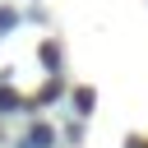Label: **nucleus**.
Instances as JSON below:
<instances>
[{
	"label": "nucleus",
	"mask_w": 148,
	"mask_h": 148,
	"mask_svg": "<svg viewBox=\"0 0 148 148\" xmlns=\"http://www.w3.org/2000/svg\"><path fill=\"white\" fill-rule=\"evenodd\" d=\"M42 65H46L51 74H60V46H56V42H42Z\"/></svg>",
	"instance_id": "obj_2"
},
{
	"label": "nucleus",
	"mask_w": 148,
	"mask_h": 148,
	"mask_svg": "<svg viewBox=\"0 0 148 148\" xmlns=\"http://www.w3.org/2000/svg\"><path fill=\"white\" fill-rule=\"evenodd\" d=\"M51 143H56V130H51V125H32L18 148H51Z\"/></svg>",
	"instance_id": "obj_1"
},
{
	"label": "nucleus",
	"mask_w": 148,
	"mask_h": 148,
	"mask_svg": "<svg viewBox=\"0 0 148 148\" xmlns=\"http://www.w3.org/2000/svg\"><path fill=\"white\" fill-rule=\"evenodd\" d=\"M60 92H65V83H60V74H51V79H46V88L37 92V102H56Z\"/></svg>",
	"instance_id": "obj_3"
},
{
	"label": "nucleus",
	"mask_w": 148,
	"mask_h": 148,
	"mask_svg": "<svg viewBox=\"0 0 148 148\" xmlns=\"http://www.w3.org/2000/svg\"><path fill=\"white\" fill-rule=\"evenodd\" d=\"M9 111H18V92L0 83V116H9Z\"/></svg>",
	"instance_id": "obj_4"
},
{
	"label": "nucleus",
	"mask_w": 148,
	"mask_h": 148,
	"mask_svg": "<svg viewBox=\"0 0 148 148\" xmlns=\"http://www.w3.org/2000/svg\"><path fill=\"white\" fill-rule=\"evenodd\" d=\"M74 106H79V116H88V111H92V92L79 88V92H74Z\"/></svg>",
	"instance_id": "obj_5"
},
{
	"label": "nucleus",
	"mask_w": 148,
	"mask_h": 148,
	"mask_svg": "<svg viewBox=\"0 0 148 148\" xmlns=\"http://www.w3.org/2000/svg\"><path fill=\"white\" fill-rule=\"evenodd\" d=\"M14 28V9H0V32H9Z\"/></svg>",
	"instance_id": "obj_6"
},
{
	"label": "nucleus",
	"mask_w": 148,
	"mask_h": 148,
	"mask_svg": "<svg viewBox=\"0 0 148 148\" xmlns=\"http://www.w3.org/2000/svg\"><path fill=\"white\" fill-rule=\"evenodd\" d=\"M125 148H148V143H143V139H130V143H125Z\"/></svg>",
	"instance_id": "obj_7"
}]
</instances>
